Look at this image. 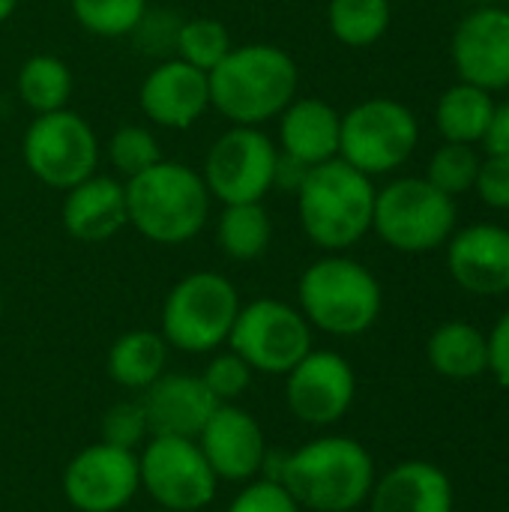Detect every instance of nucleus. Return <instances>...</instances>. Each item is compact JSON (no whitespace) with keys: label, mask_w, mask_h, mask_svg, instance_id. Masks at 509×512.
Returning a JSON list of instances; mask_svg holds the SVG:
<instances>
[{"label":"nucleus","mask_w":509,"mask_h":512,"mask_svg":"<svg viewBox=\"0 0 509 512\" xmlns=\"http://www.w3.org/2000/svg\"><path fill=\"white\" fill-rule=\"evenodd\" d=\"M207 78L210 108L225 117L228 126H264L276 120L300 90L297 60L273 42L234 45Z\"/></svg>","instance_id":"nucleus-1"},{"label":"nucleus","mask_w":509,"mask_h":512,"mask_svg":"<svg viewBox=\"0 0 509 512\" xmlns=\"http://www.w3.org/2000/svg\"><path fill=\"white\" fill-rule=\"evenodd\" d=\"M312 512H354L369 501L375 486L372 453L348 435H324L279 462L270 477Z\"/></svg>","instance_id":"nucleus-2"},{"label":"nucleus","mask_w":509,"mask_h":512,"mask_svg":"<svg viewBox=\"0 0 509 512\" xmlns=\"http://www.w3.org/2000/svg\"><path fill=\"white\" fill-rule=\"evenodd\" d=\"M213 198L201 171L186 162L159 159L153 168L126 180L129 225L156 246H183L195 240L210 219Z\"/></svg>","instance_id":"nucleus-3"},{"label":"nucleus","mask_w":509,"mask_h":512,"mask_svg":"<svg viewBox=\"0 0 509 512\" xmlns=\"http://www.w3.org/2000/svg\"><path fill=\"white\" fill-rule=\"evenodd\" d=\"M375 180L351 168L345 159H330L309 168L297 198V216L306 240L324 252H348L372 234Z\"/></svg>","instance_id":"nucleus-4"},{"label":"nucleus","mask_w":509,"mask_h":512,"mask_svg":"<svg viewBox=\"0 0 509 512\" xmlns=\"http://www.w3.org/2000/svg\"><path fill=\"white\" fill-rule=\"evenodd\" d=\"M297 309L327 336L354 339L369 333L384 309L378 276L345 252H327L312 261L297 282Z\"/></svg>","instance_id":"nucleus-5"},{"label":"nucleus","mask_w":509,"mask_h":512,"mask_svg":"<svg viewBox=\"0 0 509 512\" xmlns=\"http://www.w3.org/2000/svg\"><path fill=\"white\" fill-rule=\"evenodd\" d=\"M240 306V294L228 276L216 270H195L165 294L159 333L174 351L213 354L228 345Z\"/></svg>","instance_id":"nucleus-6"},{"label":"nucleus","mask_w":509,"mask_h":512,"mask_svg":"<svg viewBox=\"0 0 509 512\" xmlns=\"http://www.w3.org/2000/svg\"><path fill=\"white\" fill-rule=\"evenodd\" d=\"M459 228L456 198L435 189L426 177H396L375 192L372 231L402 255H426Z\"/></svg>","instance_id":"nucleus-7"},{"label":"nucleus","mask_w":509,"mask_h":512,"mask_svg":"<svg viewBox=\"0 0 509 512\" xmlns=\"http://www.w3.org/2000/svg\"><path fill=\"white\" fill-rule=\"evenodd\" d=\"M417 147L420 120L405 102L393 96L363 99L342 114L339 159L372 180L405 168Z\"/></svg>","instance_id":"nucleus-8"},{"label":"nucleus","mask_w":509,"mask_h":512,"mask_svg":"<svg viewBox=\"0 0 509 512\" xmlns=\"http://www.w3.org/2000/svg\"><path fill=\"white\" fill-rule=\"evenodd\" d=\"M24 168L48 189L66 192L75 183L96 174L102 144L93 126L78 111L36 114L21 138Z\"/></svg>","instance_id":"nucleus-9"},{"label":"nucleus","mask_w":509,"mask_h":512,"mask_svg":"<svg viewBox=\"0 0 509 512\" xmlns=\"http://www.w3.org/2000/svg\"><path fill=\"white\" fill-rule=\"evenodd\" d=\"M312 324L303 312L276 297L243 303L228 336V348L246 360L252 372L288 375L315 345Z\"/></svg>","instance_id":"nucleus-10"},{"label":"nucleus","mask_w":509,"mask_h":512,"mask_svg":"<svg viewBox=\"0 0 509 512\" xmlns=\"http://www.w3.org/2000/svg\"><path fill=\"white\" fill-rule=\"evenodd\" d=\"M279 147L264 126H228L204 156V186L219 204H258L273 192Z\"/></svg>","instance_id":"nucleus-11"},{"label":"nucleus","mask_w":509,"mask_h":512,"mask_svg":"<svg viewBox=\"0 0 509 512\" xmlns=\"http://www.w3.org/2000/svg\"><path fill=\"white\" fill-rule=\"evenodd\" d=\"M141 489L159 510L198 512L213 504L219 477L207 465L198 441L150 435L138 453Z\"/></svg>","instance_id":"nucleus-12"},{"label":"nucleus","mask_w":509,"mask_h":512,"mask_svg":"<svg viewBox=\"0 0 509 512\" xmlns=\"http://www.w3.org/2000/svg\"><path fill=\"white\" fill-rule=\"evenodd\" d=\"M60 489L72 510L120 512L141 492L138 453L96 441L66 462Z\"/></svg>","instance_id":"nucleus-13"},{"label":"nucleus","mask_w":509,"mask_h":512,"mask_svg":"<svg viewBox=\"0 0 509 512\" xmlns=\"http://www.w3.org/2000/svg\"><path fill=\"white\" fill-rule=\"evenodd\" d=\"M357 375L354 366L336 351L312 348L285 375V405L288 411L315 429L336 426L354 405Z\"/></svg>","instance_id":"nucleus-14"},{"label":"nucleus","mask_w":509,"mask_h":512,"mask_svg":"<svg viewBox=\"0 0 509 512\" xmlns=\"http://www.w3.org/2000/svg\"><path fill=\"white\" fill-rule=\"evenodd\" d=\"M450 60L459 81L489 93L509 90V9L474 6L453 30Z\"/></svg>","instance_id":"nucleus-15"},{"label":"nucleus","mask_w":509,"mask_h":512,"mask_svg":"<svg viewBox=\"0 0 509 512\" xmlns=\"http://www.w3.org/2000/svg\"><path fill=\"white\" fill-rule=\"evenodd\" d=\"M195 441L213 474L225 483H249L264 471L270 456L261 423L234 402L216 405Z\"/></svg>","instance_id":"nucleus-16"},{"label":"nucleus","mask_w":509,"mask_h":512,"mask_svg":"<svg viewBox=\"0 0 509 512\" xmlns=\"http://www.w3.org/2000/svg\"><path fill=\"white\" fill-rule=\"evenodd\" d=\"M138 108L153 126L183 132L210 111V78L180 57L159 60L138 87Z\"/></svg>","instance_id":"nucleus-17"},{"label":"nucleus","mask_w":509,"mask_h":512,"mask_svg":"<svg viewBox=\"0 0 509 512\" xmlns=\"http://www.w3.org/2000/svg\"><path fill=\"white\" fill-rule=\"evenodd\" d=\"M447 270L453 282L474 297L509 294V228L474 222L456 228L447 240Z\"/></svg>","instance_id":"nucleus-18"},{"label":"nucleus","mask_w":509,"mask_h":512,"mask_svg":"<svg viewBox=\"0 0 509 512\" xmlns=\"http://www.w3.org/2000/svg\"><path fill=\"white\" fill-rule=\"evenodd\" d=\"M60 222L78 243H108L129 225L126 183L114 174H90L63 192Z\"/></svg>","instance_id":"nucleus-19"},{"label":"nucleus","mask_w":509,"mask_h":512,"mask_svg":"<svg viewBox=\"0 0 509 512\" xmlns=\"http://www.w3.org/2000/svg\"><path fill=\"white\" fill-rule=\"evenodd\" d=\"M141 393H144L141 405L147 414L150 435H165V438L195 441L219 405L213 393L204 387L201 375H186V372H165Z\"/></svg>","instance_id":"nucleus-20"},{"label":"nucleus","mask_w":509,"mask_h":512,"mask_svg":"<svg viewBox=\"0 0 509 512\" xmlns=\"http://www.w3.org/2000/svg\"><path fill=\"white\" fill-rule=\"evenodd\" d=\"M366 504L369 512H453L456 492L444 468L435 462L408 459L375 477Z\"/></svg>","instance_id":"nucleus-21"},{"label":"nucleus","mask_w":509,"mask_h":512,"mask_svg":"<svg viewBox=\"0 0 509 512\" xmlns=\"http://www.w3.org/2000/svg\"><path fill=\"white\" fill-rule=\"evenodd\" d=\"M276 147L285 156L300 159L303 165L315 168L339 156V132L342 114L318 96H297L279 117H276Z\"/></svg>","instance_id":"nucleus-22"},{"label":"nucleus","mask_w":509,"mask_h":512,"mask_svg":"<svg viewBox=\"0 0 509 512\" xmlns=\"http://www.w3.org/2000/svg\"><path fill=\"white\" fill-rule=\"evenodd\" d=\"M426 360L447 381H474L489 372V339L468 321H444L426 342Z\"/></svg>","instance_id":"nucleus-23"},{"label":"nucleus","mask_w":509,"mask_h":512,"mask_svg":"<svg viewBox=\"0 0 509 512\" xmlns=\"http://www.w3.org/2000/svg\"><path fill=\"white\" fill-rule=\"evenodd\" d=\"M495 93L456 81L453 87H447L438 102H435V129L444 141L453 144H474L480 147L486 138V129L492 123L495 114Z\"/></svg>","instance_id":"nucleus-24"},{"label":"nucleus","mask_w":509,"mask_h":512,"mask_svg":"<svg viewBox=\"0 0 509 512\" xmlns=\"http://www.w3.org/2000/svg\"><path fill=\"white\" fill-rule=\"evenodd\" d=\"M168 342L159 330H129L108 348V378L123 390H147L168 372Z\"/></svg>","instance_id":"nucleus-25"},{"label":"nucleus","mask_w":509,"mask_h":512,"mask_svg":"<svg viewBox=\"0 0 509 512\" xmlns=\"http://www.w3.org/2000/svg\"><path fill=\"white\" fill-rule=\"evenodd\" d=\"M273 243V219L258 204H222V213L216 219V246L225 258L237 264L258 261Z\"/></svg>","instance_id":"nucleus-26"},{"label":"nucleus","mask_w":509,"mask_h":512,"mask_svg":"<svg viewBox=\"0 0 509 512\" xmlns=\"http://www.w3.org/2000/svg\"><path fill=\"white\" fill-rule=\"evenodd\" d=\"M72 90H75L72 69L57 54L27 57L15 78V93H18L21 105L33 111V117L69 108Z\"/></svg>","instance_id":"nucleus-27"},{"label":"nucleus","mask_w":509,"mask_h":512,"mask_svg":"<svg viewBox=\"0 0 509 512\" xmlns=\"http://www.w3.org/2000/svg\"><path fill=\"white\" fill-rule=\"evenodd\" d=\"M327 30L345 48H372L393 21L390 0H327Z\"/></svg>","instance_id":"nucleus-28"},{"label":"nucleus","mask_w":509,"mask_h":512,"mask_svg":"<svg viewBox=\"0 0 509 512\" xmlns=\"http://www.w3.org/2000/svg\"><path fill=\"white\" fill-rule=\"evenodd\" d=\"M231 48H234V42H231L228 27L219 18L198 15V18H183L174 57L186 60L189 66H195L201 72H210L225 60V54Z\"/></svg>","instance_id":"nucleus-29"},{"label":"nucleus","mask_w":509,"mask_h":512,"mask_svg":"<svg viewBox=\"0 0 509 512\" xmlns=\"http://www.w3.org/2000/svg\"><path fill=\"white\" fill-rule=\"evenodd\" d=\"M105 156H108L114 177H120L123 183L138 177L141 171L153 168L159 159H165L159 138L153 135V129H147L141 123H126V126L114 129L111 138L105 141Z\"/></svg>","instance_id":"nucleus-30"},{"label":"nucleus","mask_w":509,"mask_h":512,"mask_svg":"<svg viewBox=\"0 0 509 512\" xmlns=\"http://www.w3.org/2000/svg\"><path fill=\"white\" fill-rule=\"evenodd\" d=\"M480 162H483L480 147L444 141V144H438V150L429 156V165H426V174H423V177H426L435 189L447 192L450 198H459V195L474 192Z\"/></svg>","instance_id":"nucleus-31"},{"label":"nucleus","mask_w":509,"mask_h":512,"mask_svg":"<svg viewBox=\"0 0 509 512\" xmlns=\"http://www.w3.org/2000/svg\"><path fill=\"white\" fill-rule=\"evenodd\" d=\"M150 0H72L75 21L102 39H120L135 30Z\"/></svg>","instance_id":"nucleus-32"},{"label":"nucleus","mask_w":509,"mask_h":512,"mask_svg":"<svg viewBox=\"0 0 509 512\" xmlns=\"http://www.w3.org/2000/svg\"><path fill=\"white\" fill-rule=\"evenodd\" d=\"M147 438H150V426H147V414H144L141 399H126V402L111 405L99 423V441L120 447V450L138 453Z\"/></svg>","instance_id":"nucleus-33"},{"label":"nucleus","mask_w":509,"mask_h":512,"mask_svg":"<svg viewBox=\"0 0 509 512\" xmlns=\"http://www.w3.org/2000/svg\"><path fill=\"white\" fill-rule=\"evenodd\" d=\"M180 24H183V18L177 12H171V9H150L147 6V12L141 15V21L129 33V39L135 42V48L141 54H150L156 60H168V57H174Z\"/></svg>","instance_id":"nucleus-34"},{"label":"nucleus","mask_w":509,"mask_h":512,"mask_svg":"<svg viewBox=\"0 0 509 512\" xmlns=\"http://www.w3.org/2000/svg\"><path fill=\"white\" fill-rule=\"evenodd\" d=\"M252 375L255 372L246 366V360L228 348V351L210 357V363L201 372V381L213 393V399L219 405H225V402H237L252 387Z\"/></svg>","instance_id":"nucleus-35"},{"label":"nucleus","mask_w":509,"mask_h":512,"mask_svg":"<svg viewBox=\"0 0 509 512\" xmlns=\"http://www.w3.org/2000/svg\"><path fill=\"white\" fill-rule=\"evenodd\" d=\"M225 512H303L300 504L285 492L282 483L276 480H258V483H249L243 492L234 495V501L228 504Z\"/></svg>","instance_id":"nucleus-36"},{"label":"nucleus","mask_w":509,"mask_h":512,"mask_svg":"<svg viewBox=\"0 0 509 512\" xmlns=\"http://www.w3.org/2000/svg\"><path fill=\"white\" fill-rule=\"evenodd\" d=\"M474 192L489 210L509 213V156H483Z\"/></svg>","instance_id":"nucleus-37"},{"label":"nucleus","mask_w":509,"mask_h":512,"mask_svg":"<svg viewBox=\"0 0 509 512\" xmlns=\"http://www.w3.org/2000/svg\"><path fill=\"white\" fill-rule=\"evenodd\" d=\"M489 339V372L501 387H509V309L486 333Z\"/></svg>","instance_id":"nucleus-38"},{"label":"nucleus","mask_w":509,"mask_h":512,"mask_svg":"<svg viewBox=\"0 0 509 512\" xmlns=\"http://www.w3.org/2000/svg\"><path fill=\"white\" fill-rule=\"evenodd\" d=\"M489 156H509V99L495 105L492 123L486 129V138L480 144Z\"/></svg>","instance_id":"nucleus-39"},{"label":"nucleus","mask_w":509,"mask_h":512,"mask_svg":"<svg viewBox=\"0 0 509 512\" xmlns=\"http://www.w3.org/2000/svg\"><path fill=\"white\" fill-rule=\"evenodd\" d=\"M309 174V165H303L300 159L294 156H285L279 153L276 159V171H273V192H288V195H297L303 180Z\"/></svg>","instance_id":"nucleus-40"},{"label":"nucleus","mask_w":509,"mask_h":512,"mask_svg":"<svg viewBox=\"0 0 509 512\" xmlns=\"http://www.w3.org/2000/svg\"><path fill=\"white\" fill-rule=\"evenodd\" d=\"M15 6H18V0H0V24H3L6 18H12Z\"/></svg>","instance_id":"nucleus-41"},{"label":"nucleus","mask_w":509,"mask_h":512,"mask_svg":"<svg viewBox=\"0 0 509 512\" xmlns=\"http://www.w3.org/2000/svg\"><path fill=\"white\" fill-rule=\"evenodd\" d=\"M474 6H492V3H501V0H471Z\"/></svg>","instance_id":"nucleus-42"},{"label":"nucleus","mask_w":509,"mask_h":512,"mask_svg":"<svg viewBox=\"0 0 509 512\" xmlns=\"http://www.w3.org/2000/svg\"><path fill=\"white\" fill-rule=\"evenodd\" d=\"M0 321H3V294H0Z\"/></svg>","instance_id":"nucleus-43"},{"label":"nucleus","mask_w":509,"mask_h":512,"mask_svg":"<svg viewBox=\"0 0 509 512\" xmlns=\"http://www.w3.org/2000/svg\"><path fill=\"white\" fill-rule=\"evenodd\" d=\"M153 512H168V510H153Z\"/></svg>","instance_id":"nucleus-44"},{"label":"nucleus","mask_w":509,"mask_h":512,"mask_svg":"<svg viewBox=\"0 0 509 512\" xmlns=\"http://www.w3.org/2000/svg\"><path fill=\"white\" fill-rule=\"evenodd\" d=\"M504 512H509V510H504Z\"/></svg>","instance_id":"nucleus-45"}]
</instances>
